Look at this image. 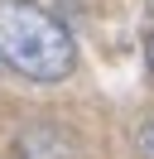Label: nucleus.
Instances as JSON below:
<instances>
[{"label": "nucleus", "instance_id": "nucleus-2", "mask_svg": "<svg viewBox=\"0 0 154 159\" xmlns=\"http://www.w3.org/2000/svg\"><path fill=\"white\" fill-rule=\"evenodd\" d=\"M144 63H149V72H154V29H149V39H144Z\"/></svg>", "mask_w": 154, "mask_h": 159}, {"label": "nucleus", "instance_id": "nucleus-1", "mask_svg": "<svg viewBox=\"0 0 154 159\" xmlns=\"http://www.w3.org/2000/svg\"><path fill=\"white\" fill-rule=\"evenodd\" d=\"M0 63L29 82H63L77 63V43L43 5L0 0Z\"/></svg>", "mask_w": 154, "mask_h": 159}]
</instances>
